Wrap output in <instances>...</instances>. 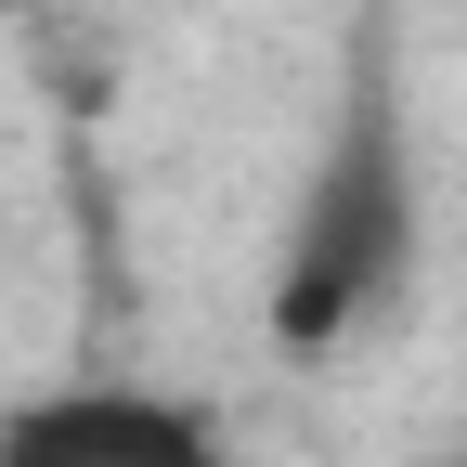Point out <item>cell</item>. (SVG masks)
I'll use <instances>...</instances> for the list:
<instances>
[{
	"label": "cell",
	"mask_w": 467,
	"mask_h": 467,
	"mask_svg": "<svg viewBox=\"0 0 467 467\" xmlns=\"http://www.w3.org/2000/svg\"><path fill=\"white\" fill-rule=\"evenodd\" d=\"M0 467H234V454L182 389L78 377V389H39L0 416Z\"/></svg>",
	"instance_id": "7a4b0ae2"
},
{
	"label": "cell",
	"mask_w": 467,
	"mask_h": 467,
	"mask_svg": "<svg viewBox=\"0 0 467 467\" xmlns=\"http://www.w3.org/2000/svg\"><path fill=\"white\" fill-rule=\"evenodd\" d=\"M416 273V143H402L389 78L337 104V130L312 156L299 208H285V260H273V337L285 350H350Z\"/></svg>",
	"instance_id": "6da1fadb"
}]
</instances>
